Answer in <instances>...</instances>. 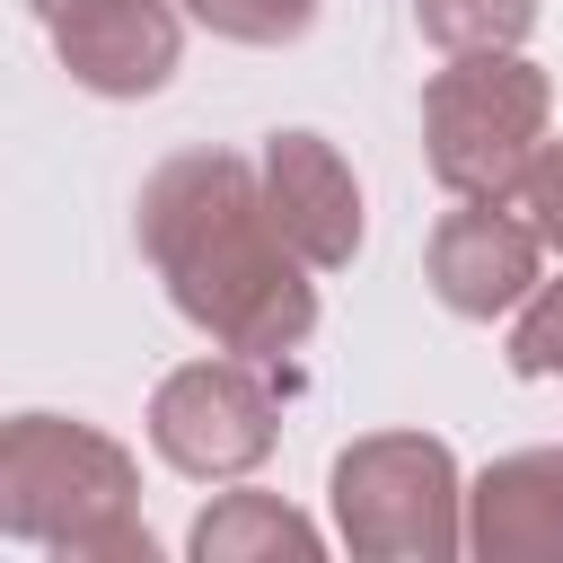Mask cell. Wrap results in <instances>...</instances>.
<instances>
[{"label":"cell","mask_w":563,"mask_h":563,"mask_svg":"<svg viewBox=\"0 0 563 563\" xmlns=\"http://www.w3.org/2000/svg\"><path fill=\"white\" fill-rule=\"evenodd\" d=\"M466 554L563 563V449H510L466 484Z\"/></svg>","instance_id":"9c48e42d"},{"label":"cell","mask_w":563,"mask_h":563,"mask_svg":"<svg viewBox=\"0 0 563 563\" xmlns=\"http://www.w3.org/2000/svg\"><path fill=\"white\" fill-rule=\"evenodd\" d=\"M431 299L449 317H510L537 282H545V238L528 211H501V202H457L440 229H431Z\"/></svg>","instance_id":"8992f818"},{"label":"cell","mask_w":563,"mask_h":563,"mask_svg":"<svg viewBox=\"0 0 563 563\" xmlns=\"http://www.w3.org/2000/svg\"><path fill=\"white\" fill-rule=\"evenodd\" d=\"M53 53L88 97H158L185 62V18L176 0H79L53 18Z\"/></svg>","instance_id":"52a82bcc"},{"label":"cell","mask_w":563,"mask_h":563,"mask_svg":"<svg viewBox=\"0 0 563 563\" xmlns=\"http://www.w3.org/2000/svg\"><path fill=\"white\" fill-rule=\"evenodd\" d=\"M132 238L150 273L167 282L176 317L211 334L238 361H282L317 334V282L308 255L273 229L264 167L238 150H176L150 167L132 202Z\"/></svg>","instance_id":"6da1fadb"},{"label":"cell","mask_w":563,"mask_h":563,"mask_svg":"<svg viewBox=\"0 0 563 563\" xmlns=\"http://www.w3.org/2000/svg\"><path fill=\"white\" fill-rule=\"evenodd\" d=\"M510 369L519 378H563V282H537L510 308Z\"/></svg>","instance_id":"4fadbf2b"},{"label":"cell","mask_w":563,"mask_h":563,"mask_svg":"<svg viewBox=\"0 0 563 563\" xmlns=\"http://www.w3.org/2000/svg\"><path fill=\"white\" fill-rule=\"evenodd\" d=\"M334 537L361 563H449L466 545V475L431 431H369L334 457Z\"/></svg>","instance_id":"277c9868"},{"label":"cell","mask_w":563,"mask_h":563,"mask_svg":"<svg viewBox=\"0 0 563 563\" xmlns=\"http://www.w3.org/2000/svg\"><path fill=\"white\" fill-rule=\"evenodd\" d=\"M26 9H35L44 26H53V18H62V9H79V0H26Z\"/></svg>","instance_id":"9a60e30c"},{"label":"cell","mask_w":563,"mask_h":563,"mask_svg":"<svg viewBox=\"0 0 563 563\" xmlns=\"http://www.w3.org/2000/svg\"><path fill=\"white\" fill-rule=\"evenodd\" d=\"M519 211H528L537 238L563 255V141H545V150L528 158V176H519Z\"/></svg>","instance_id":"5bb4252c"},{"label":"cell","mask_w":563,"mask_h":563,"mask_svg":"<svg viewBox=\"0 0 563 563\" xmlns=\"http://www.w3.org/2000/svg\"><path fill=\"white\" fill-rule=\"evenodd\" d=\"M0 528L62 563H150L141 466L123 440L70 413H18L0 431Z\"/></svg>","instance_id":"7a4b0ae2"},{"label":"cell","mask_w":563,"mask_h":563,"mask_svg":"<svg viewBox=\"0 0 563 563\" xmlns=\"http://www.w3.org/2000/svg\"><path fill=\"white\" fill-rule=\"evenodd\" d=\"M554 123V79L528 53H449L422 88V158L440 194L457 202H510L528 158L545 150Z\"/></svg>","instance_id":"3957f363"},{"label":"cell","mask_w":563,"mask_h":563,"mask_svg":"<svg viewBox=\"0 0 563 563\" xmlns=\"http://www.w3.org/2000/svg\"><path fill=\"white\" fill-rule=\"evenodd\" d=\"M264 202L273 229L308 255V273H343L361 255V176L325 132H273L264 141Z\"/></svg>","instance_id":"ba28073f"},{"label":"cell","mask_w":563,"mask_h":563,"mask_svg":"<svg viewBox=\"0 0 563 563\" xmlns=\"http://www.w3.org/2000/svg\"><path fill=\"white\" fill-rule=\"evenodd\" d=\"M273 440H282V405H273V387L255 378V361H238V352L185 361V369H167L158 396H150V449H158L176 475H194V484H238V475H255V466L273 457Z\"/></svg>","instance_id":"5b68a950"},{"label":"cell","mask_w":563,"mask_h":563,"mask_svg":"<svg viewBox=\"0 0 563 563\" xmlns=\"http://www.w3.org/2000/svg\"><path fill=\"white\" fill-rule=\"evenodd\" d=\"M194 26H211L220 44H255V53H273V44H299L308 26H317V0H176Z\"/></svg>","instance_id":"7c38bea8"},{"label":"cell","mask_w":563,"mask_h":563,"mask_svg":"<svg viewBox=\"0 0 563 563\" xmlns=\"http://www.w3.org/2000/svg\"><path fill=\"white\" fill-rule=\"evenodd\" d=\"M413 26L440 53H519L537 26V0H413Z\"/></svg>","instance_id":"8fae6325"},{"label":"cell","mask_w":563,"mask_h":563,"mask_svg":"<svg viewBox=\"0 0 563 563\" xmlns=\"http://www.w3.org/2000/svg\"><path fill=\"white\" fill-rule=\"evenodd\" d=\"M185 554L194 563H317L325 537L308 510H290L282 493H220L194 528H185Z\"/></svg>","instance_id":"30bf717a"}]
</instances>
